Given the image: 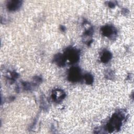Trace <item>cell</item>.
Returning a JSON list of instances; mask_svg holds the SVG:
<instances>
[{
	"label": "cell",
	"instance_id": "6da1fadb",
	"mask_svg": "<svg viewBox=\"0 0 134 134\" xmlns=\"http://www.w3.org/2000/svg\"><path fill=\"white\" fill-rule=\"evenodd\" d=\"M81 72L79 68L77 67L72 68L70 69L69 73V79L72 82H76L80 79Z\"/></svg>",
	"mask_w": 134,
	"mask_h": 134
},
{
	"label": "cell",
	"instance_id": "7a4b0ae2",
	"mask_svg": "<svg viewBox=\"0 0 134 134\" xmlns=\"http://www.w3.org/2000/svg\"><path fill=\"white\" fill-rule=\"evenodd\" d=\"M120 125V119L118 116H114L110 120L108 126V130H113L115 128L117 129Z\"/></svg>",
	"mask_w": 134,
	"mask_h": 134
},
{
	"label": "cell",
	"instance_id": "3957f363",
	"mask_svg": "<svg viewBox=\"0 0 134 134\" xmlns=\"http://www.w3.org/2000/svg\"><path fill=\"white\" fill-rule=\"evenodd\" d=\"M66 57L71 62H75L79 60L77 52L73 49H70L66 52Z\"/></svg>",
	"mask_w": 134,
	"mask_h": 134
},
{
	"label": "cell",
	"instance_id": "277c9868",
	"mask_svg": "<svg viewBox=\"0 0 134 134\" xmlns=\"http://www.w3.org/2000/svg\"><path fill=\"white\" fill-rule=\"evenodd\" d=\"M52 96L55 102H59L64 98L65 94L63 91L60 90H57L53 92Z\"/></svg>",
	"mask_w": 134,
	"mask_h": 134
},
{
	"label": "cell",
	"instance_id": "5b68a950",
	"mask_svg": "<svg viewBox=\"0 0 134 134\" xmlns=\"http://www.w3.org/2000/svg\"><path fill=\"white\" fill-rule=\"evenodd\" d=\"M20 2L19 1H12L7 5L8 9L10 10H15L20 6Z\"/></svg>",
	"mask_w": 134,
	"mask_h": 134
},
{
	"label": "cell",
	"instance_id": "8992f818",
	"mask_svg": "<svg viewBox=\"0 0 134 134\" xmlns=\"http://www.w3.org/2000/svg\"><path fill=\"white\" fill-rule=\"evenodd\" d=\"M113 32V28L110 26H105L102 28V32L104 35L109 36L112 34Z\"/></svg>",
	"mask_w": 134,
	"mask_h": 134
},
{
	"label": "cell",
	"instance_id": "52a82bcc",
	"mask_svg": "<svg viewBox=\"0 0 134 134\" xmlns=\"http://www.w3.org/2000/svg\"><path fill=\"white\" fill-rule=\"evenodd\" d=\"M111 54L108 51L105 52L101 57V60L102 62L105 63L108 62L111 58Z\"/></svg>",
	"mask_w": 134,
	"mask_h": 134
},
{
	"label": "cell",
	"instance_id": "ba28073f",
	"mask_svg": "<svg viewBox=\"0 0 134 134\" xmlns=\"http://www.w3.org/2000/svg\"><path fill=\"white\" fill-rule=\"evenodd\" d=\"M65 57L61 55V54H59L55 57V61L56 62L60 65H63L65 61Z\"/></svg>",
	"mask_w": 134,
	"mask_h": 134
},
{
	"label": "cell",
	"instance_id": "9c48e42d",
	"mask_svg": "<svg viewBox=\"0 0 134 134\" xmlns=\"http://www.w3.org/2000/svg\"><path fill=\"white\" fill-rule=\"evenodd\" d=\"M84 78H85V80L86 81V83L87 84H91V83H92V82H93V77L91 76V75L87 74H86L85 75Z\"/></svg>",
	"mask_w": 134,
	"mask_h": 134
}]
</instances>
